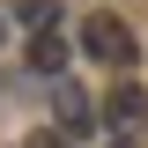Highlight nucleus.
I'll use <instances>...</instances> for the list:
<instances>
[{"label":"nucleus","instance_id":"f257e3e1","mask_svg":"<svg viewBox=\"0 0 148 148\" xmlns=\"http://www.w3.org/2000/svg\"><path fill=\"white\" fill-rule=\"evenodd\" d=\"M74 45H82L96 67H119V74H126L133 52H141V45H133V30H126L119 15H104V8H96V15H82V37H74Z\"/></svg>","mask_w":148,"mask_h":148},{"label":"nucleus","instance_id":"f03ea898","mask_svg":"<svg viewBox=\"0 0 148 148\" xmlns=\"http://www.w3.org/2000/svg\"><path fill=\"white\" fill-rule=\"evenodd\" d=\"M96 111H104V126L119 133V148H141V141H148V89L119 82V89H111V96H104Z\"/></svg>","mask_w":148,"mask_h":148},{"label":"nucleus","instance_id":"7ed1b4c3","mask_svg":"<svg viewBox=\"0 0 148 148\" xmlns=\"http://www.w3.org/2000/svg\"><path fill=\"white\" fill-rule=\"evenodd\" d=\"M52 119H59V126H52L59 141H67V133H96V126H104V111H96L82 89H67V82H59V96H52Z\"/></svg>","mask_w":148,"mask_h":148},{"label":"nucleus","instance_id":"20e7f679","mask_svg":"<svg viewBox=\"0 0 148 148\" xmlns=\"http://www.w3.org/2000/svg\"><path fill=\"white\" fill-rule=\"evenodd\" d=\"M67 59H74V37L67 30H37L30 37V74H67Z\"/></svg>","mask_w":148,"mask_h":148},{"label":"nucleus","instance_id":"39448f33","mask_svg":"<svg viewBox=\"0 0 148 148\" xmlns=\"http://www.w3.org/2000/svg\"><path fill=\"white\" fill-rule=\"evenodd\" d=\"M22 148H67V141H59V133H30Z\"/></svg>","mask_w":148,"mask_h":148},{"label":"nucleus","instance_id":"423d86ee","mask_svg":"<svg viewBox=\"0 0 148 148\" xmlns=\"http://www.w3.org/2000/svg\"><path fill=\"white\" fill-rule=\"evenodd\" d=\"M0 37H8V22H0Z\"/></svg>","mask_w":148,"mask_h":148}]
</instances>
